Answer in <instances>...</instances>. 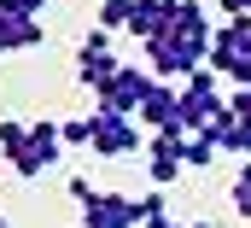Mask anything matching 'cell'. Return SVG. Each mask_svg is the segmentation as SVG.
Here are the masks:
<instances>
[{
  "label": "cell",
  "mask_w": 251,
  "mask_h": 228,
  "mask_svg": "<svg viewBox=\"0 0 251 228\" xmlns=\"http://www.w3.org/2000/svg\"><path fill=\"white\" fill-rule=\"evenodd\" d=\"M0 152H6V164L12 175H24V181H35L41 170H53L64 152V135L53 117H0Z\"/></svg>",
  "instance_id": "6da1fadb"
},
{
  "label": "cell",
  "mask_w": 251,
  "mask_h": 228,
  "mask_svg": "<svg viewBox=\"0 0 251 228\" xmlns=\"http://www.w3.org/2000/svg\"><path fill=\"white\" fill-rule=\"evenodd\" d=\"M0 6H12V12H24V18H41V12H47V0H0Z\"/></svg>",
  "instance_id": "2e32d148"
},
{
  "label": "cell",
  "mask_w": 251,
  "mask_h": 228,
  "mask_svg": "<svg viewBox=\"0 0 251 228\" xmlns=\"http://www.w3.org/2000/svg\"><path fill=\"white\" fill-rule=\"evenodd\" d=\"M146 141H140V117H123V112H94V158H134Z\"/></svg>",
  "instance_id": "5b68a950"
},
{
  "label": "cell",
  "mask_w": 251,
  "mask_h": 228,
  "mask_svg": "<svg viewBox=\"0 0 251 228\" xmlns=\"http://www.w3.org/2000/svg\"><path fill=\"white\" fill-rule=\"evenodd\" d=\"M152 88H158V76H152L146 64H123V70L111 76V88L100 94V106H105V112H123V117H140V106H146Z\"/></svg>",
  "instance_id": "52a82bcc"
},
{
  "label": "cell",
  "mask_w": 251,
  "mask_h": 228,
  "mask_svg": "<svg viewBox=\"0 0 251 228\" xmlns=\"http://www.w3.org/2000/svg\"><path fill=\"white\" fill-rule=\"evenodd\" d=\"M134 0H100V29H128Z\"/></svg>",
  "instance_id": "9a60e30c"
},
{
  "label": "cell",
  "mask_w": 251,
  "mask_h": 228,
  "mask_svg": "<svg viewBox=\"0 0 251 228\" xmlns=\"http://www.w3.org/2000/svg\"><path fill=\"white\" fill-rule=\"evenodd\" d=\"M59 135H64V146H88V152H94V112H88V117H70V123H59Z\"/></svg>",
  "instance_id": "5bb4252c"
},
{
  "label": "cell",
  "mask_w": 251,
  "mask_h": 228,
  "mask_svg": "<svg viewBox=\"0 0 251 228\" xmlns=\"http://www.w3.org/2000/svg\"><path fill=\"white\" fill-rule=\"evenodd\" d=\"M0 228H6V217H0Z\"/></svg>",
  "instance_id": "e0dca14e"
},
{
  "label": "cell",
  "mask_w": 251,
  "mask_h": 228,
  "mask_svg": "<svg viewBox=\"0 0 251 228\" xmlns=\"http://www.w3.org/2000/svg\"><path fill=\"white\" fill-rule=\"evenodd\" d=\"M176 88H181V123H187V135H204V129L216 123V112L228 106V100H222V82H216L210 64L193 70L187 82H176Z\"/></svg>",
  "instance_id": "277c9868"
},
{
  "label": "cell",
  "mask_w": 251,
  "mask_h": 228,
  "mask_svg": "<svg viewBox=\"0 0 251 228\" xmlns=\"http://www.w3.org/2000/svg\"><path fill=\"white\" fill-rule=\"evenodd\" d=\"M164 24H170V0H134V12H128V35L152 41V35H164Z\"/></svg>",
  "instance_id": "8fae6325"
},
{
  "label": "cell",
  "mask_w": 251,
  "mask_h": 228,
  "mask_svg": "<svg viewBox=\"0 0 251 228\" xmlns=\"http://www.w3.org/2000/svg\"><path fill=\"white\" fill-rule=\"evenodd\" d=\"M41 41H47L41 18H24V12L0 6V53H29V47H41Z\"/></svg>",
  "instance_id": "30bf717a"
},
{
  "label": "cell",
  "mask_w": 251,
  "mask_h": 228,
  "mask_svg": "<svg viewBox=\"0 0 251 228\" xmlns=\"http://www.w3.org/2000/svg\"><path fill=\"white\" fill-rule=\"evenodd\" d=\"M181 146H187V129H170V135H152L146 141V175H152V187H170V181H181Z\"/></svg>",
  "instance_id": "ba28073f"
},
{
  "label": "cell",
  "mask_w": 251,
  "mask_h": 228,
  "mask_svg": "<svg viewBox=\"0 0 251 228\" xmlns=\"http://www.w3.org/2000/svg\"><path fill=\"white\" fill-rule=\"evenodd\" d=\"M216 76H228L234 88L251 82V18H228L216 35H210V58H204Z\"/></svg>",
  "instance_id": "3957f363"
},
{
  "label": "cell",
  "mask_w": 251,
  "mask_h": 228,
  "mask_svg": "<svg viewBox=\"0 0 251 228\" xmlns=\"http://www.w3.org/2000/svg\"><path fill=\"white\" fill-rule=\"evenodd\" d=\"M140 123H146L152 135L187 129V123H181V88H176V82H158V88L146 94V106H140Z\"/></svg>",
  "instance_id": "9c48e42d"
},
{
  "label": "cell",
  "mask_w": 251,
  "mask_h": 228,
  "mask_svg": "<svg viewBox=\"0 0 251 228\" xmlns=\"http://www.w3.org/2000/svg\"><path fill=\"white\" fill-rule=\"evenodd\" d=\"M70 199L82 205V228H146V211H140V199L100 193L88 175H70Z\"/></svg>",
  "instance_id": "7a4b0ae2"
},
{
  "label": "cell",
  "mask_w": 251,
  "mask_h": 228,
  "mask_svg": "<svg viewBox=\"0 0 251 228\" xmlns=\"http://www.w3.org/2000/svg\"><path fill=\"white\" fill-rule=\"evenodd\" d=\"M105 35H111V29H88V35H82V47H76V82H82V88H94V94H105V88H111V76L123 70V64L111 58V47H105Z\"/></svg>",
  "instance_id": "8992f818"
},
{
  "label": "cell",
  "mask_w": 251,
  "mask_h": 228,
  "mask_svg": "<svg viewBox=\"0 0 251 228\" xmlns=\"http://www.w3.org/2000/svg\"><path fill=\"white\" fill-rule=\"evenodd\" d=\"M228 205L251 223V158H240V170H234V181H228Z\"/></svg>",
  "instance_id": "4fadbf2b"
},
{
  "label": "cell",
  "mask_w": 251,
  "mask_h": 228,
  "mask_svg": "<svg viewBox=\"0 0 251 228\" xmlns=\"http://www.w3.org/2000/svg\"><path fill=\"white\" fill-rule=\"evenodd\" d=\"M216 158H222V146H216L210 135H187V146H181V164H187V170H210Z\"/></svg>",
  "instance_id": "7c38bea8"
}]
</instances>
